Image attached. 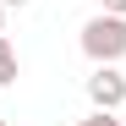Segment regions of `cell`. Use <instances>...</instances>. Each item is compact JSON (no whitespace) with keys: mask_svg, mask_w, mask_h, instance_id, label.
Returning <instances> with one entry per match:
<instances>
[{"mask_svg":"<svg viewBox=\"0 0 126 126\" xmlns=\"http://www.w3.org/2000/svg\"><path fill=\"white\" fill-rule=\"evenodd\" d=\"M0 33H6V6H0Z\"/></svg>","mask_w":126,"mask_h":126,"instance_id":"7","label":"cell"},{"mask_svg":"<svg viewBox=\"0 0 126 126\" xmlns=\"http://www.w3.org/2000/svg\"><path fill=\"white\" fill-rule=\"evenodd\" d=\"M121 126H126V121H121Z\"/></svg>","mask_w":126,"mask_h":126,"instance_id":"9","label":"cell"},{"mask_svg":"<svg viewBox=\"0 0 126 126\" xmlns=\"http://www.w3.org/2000/svg\"><path fill=\"white\" fill-rule=\"evenodd\" d=\"M16 71H22V60H16V44L0 33V88H11V82H16Z\"/></svg>","mask_w":126,"mask_h":126,"instance_id":"3","label":"cell"},{"mask_svg":"<svg viewBox=\"0 0 126 126\" xmlns=\"http://www.w3.org/2000/svg\"><path fill=\"white\" fill-rule=\"evenodd\" d=\"M77 126H121V121H115V110H93L88 121H77Z\"/></svg>","mask_w":126,"mask_h":126,"instance_id":"4","label":"cell"},{"mask_svg":"<svg viewBox=\"0 0 126 126\" xmlns=\"http://www.w3.org/2000/svg\"><path fill=\"white\" fill-rule=\"evenodd\" d=\"M104 11H110V16H126V0H104Z\"/></svg>","mask_w":126,"mask_h":126,"instance_id":"5","label":"cell"},{"mask_svg":"<svg viewBox=\"0 0 126 126\" xmlns=\"http://www.w3.org/2000/svg\"><path fill=\"white\" fill-rule=\"evenodd\" d=\"M82 55H88L93 66H115L126 55V16H110V11L88 16V22H82Z\"/></svg>","mask_w":126,"mask_h":126,"instance_id":"1","label":"cell"},{"mask_svg":"<svg viewBox=\"0 0 126 126\" xmlns=\"http://www.w3.org/2000/svg\"><path fill=\"white\" fill-rule=\"evenodd\" d=\"M88 104H93V110H121V104H126V77H121L115 66H93V77H88Z\"/></svg>","mask_w":126,"mask_h":126,"instance_id":"2","label":"cell"},{"mask_svg":"<svg viewBox=\"0 0 126 126\" xmlns=\"http://www.w3.org/2000/svg\"><path fill=\"white\" fill-rule=\"evenodd\" d=\"M0 126H11V121H0Z\"/></svg>","mask_w":126,"mask_h":126,"instance_id":"8","label":"cell"},{"mask_svg":"<svg viewBox=\"0 0 126 126\" xmlns=\"http://www.w3.org/2000/svg\"><path fill=\"white\" fill-rule=\"evenodd\" d=\"M0 6H6V11H11V6H28V0H0Z\"/></svg>","mask_w":126,"mask_h":126,"instance_id":"6","label":"cell"}]
</instances>
